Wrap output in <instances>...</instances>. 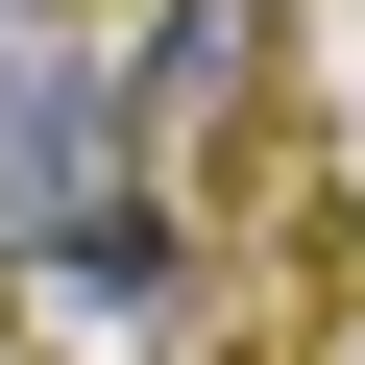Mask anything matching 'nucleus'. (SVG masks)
<instances>
[{
  "mask_svg": "<svg viewBox=\"0 0 365 365\" xmlns=\"http://www.w3.org/2000/svg\"><path fill=\"white\" fill-rule=\"evenodd\" d=\"M146 122H122V49H0V268H25L73 195H122Z\"/></svg>",
  "mask_w": 365,
  "mask_h": 365,
  "instance_id": "f257e3e1",
  "label": "nucleus"
},
{
  "mask_svg": "<svg viewBox=\"0 0 365 365\" xmlns=\"http://www.w3.org/2000/svg\"><path fill=\"white\" fill-rule=\"evenodd\" d=\"M25 292H49L73 341H170V317H195V244H170V195L122 170V195H73V220L25 244Z\"/></svg>",
  "mask_w": 365,
  "mask_h": 365,
  "instance_id": "f03ea898",
  "label": "nucleus"
},
{
  "mask_svg": "<svg viewBox=\"0 0 365 365\" xmlns=\"http://www.w3.org/2000/svg\"><path fill=\"white\" fill-rule=\"evenodd\" d=\"M244 73H268V0H146V49H122V122L170 146V122H220Z\"/></svg>",
  "mask_w": 365,
  "mask_h": 365,
  "instance_id": "7ed1b4c3",
  "label": "nucleus"
}]
</instances>
